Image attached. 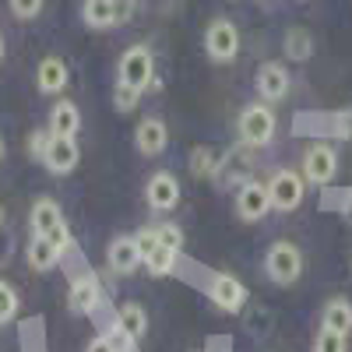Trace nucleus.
Here are the masks:
<instances>
[{
    "mask_svg": "<svg viewBox=\"0 0 352 352\" xmlns=\"http://www.w3.org/2000/svg\"><path fill=\"white\" fill-rule=\"evenodd\" d=\"M0 226H4V204H0Z\"/></svg>",
    "mask_w": 352,
    "mask_h": 352,
    "instance_id": "4c0bfd02",
    "label": "nucleus"
},
{
    "mask_svg": "<svg viewBox=\"0 0 352 352\" xmlns=\"http://www.w3.org/2000/svg\"><path fill=\"white\" fill-rule=\"evenodd\" d=\"M116 78H120V85L134 88V92H148L152 81H155V53L148 46H127L120 64H116Z\"/></svg>",
    "mask_w": 352,
    "mask_h": 352,
    "instance_id": "f03ea898",
    "label": "nucleus"
},
{
    "mask_svg": "<svg viewBox=\"0 0 352 352\" xmlns=\"http://www.w3.org/2000/svg\"><path fill=\"white\" fill-rule=\"evenodd\" d=\"M144 201H148V208H155V212H173L176 204H180V180H176L169 169L152 173V180L144 184Z\"/></svg>",
    "mask_w": 352,
    "mask_h": 352,
    "instance_id": "1a4fd4ad",
    "label": "nucleus"
},
{
    "mask_svg": "<svg viewBox=\"0 0 352 352\" xmlns=\"http://www.w3.org/2000/svg\"><path fill=\"white\" fill-rule=\"evenodd\" d=\"M169 144V127L162 116H144V120L134 127V148L144 155V159H155L166 152Z\"/></svg>",
    "mask_w": 352,
    "mask_h": 352,
    "instance_id": "9d476101",
    "label": "nucleus"
},
{
    "mask_svg": "<svg viewBox=\"0 0 352 352\" xmlns=\"http://www.w3.org/2000/svg\"><path fill=\"white\" fill-rule=\"evenodd\" d=\"M307 194V180L300 169H275L272 180H268V197H272V208L275 212H296L303 204Z\"/></svg>",
    "mask_w": 352,
    "mask_h": 352,
    "instance_id": "423d86ee",
    "label": "nucleus"
},
{
    "mask_svg": "<svg viewBox=\"0 0 352 352\" xmlns=\"http://www.w3.org/2000/svg\"><path fill=\"white\" fill-rule=\"evenodd\" d=\"M303 180L314 187H328L338 173V152L331 141H310L303 148V162H300Z\"/></svg>",
    "mask_w": 352,
    "mask_h": 352,
    "instance_id": "20e7f679",
    "label": "nucleus"
},
{
    "mask_svg": "<svg viewBox=\"0 0 352 352\" xmlns=\"http://www.w3.org/2000/svg\"><path fill=\"white\" fill-rule=\"evenodd\" d=\"M106 264H109L113 275H134L141 264H144V257H141L134 236H116V240H109V247H106Z\"/></svg>",
    "mask_w": 352,
    "mask_h": 352,
    "instance_id": "f8f14e48",
    "label": "nucleus"
},
{
    "mask_svg": "<svg viewBox=\"0 0 352 352\" xmlns=\"http://www.w3.org/2000/svg\"><path fill=\"white\" fill-rule=\"evenodd\" d=\"M8 8L18 21H36L46 8V0H8Z\"/></svg>",
    "mask_w": 352,
    "mask_h": 352,
    "instance_id": "bb28decb",
    "label": "nucleus"
},
{
    "mask_svg": "<svg viewBox=\"0 0 352 352\" xmlns=\"http://www.w3.org/2000/svg\"><path fill=\"white\" fill-rule=\"evenodd\" d=\"M264 275L275 285H292L303 275V250L292 240H275L264 254Z\"/></svg>",
    "mask_w": 352,
    "mask_h": 352,
    "instance_id": "7ed1b4c3",
    "label": "nucleus"
},
{
    "mask_svg": "<svg viewBox=\"0 0 352 352\" xmlns=\"http://www.w3.org/2000/svg\"><path fill=\"white\" fill-rule=\"evenodd\" d=\"M208 300H212L219 310H226V314H236V310H243V303H247V285H243L236 275L219 272V275H212V282H208Z\"/></svg>",
    "mask_w": 352,
    "mask_h": 352,
    "instance_id": "6e6552de",
    "label": "nucleus"
},
{
    "mask_svg": "<svg viewBox=\"0 0 352 352\" xmlns=\"http://www.w3.org/2000/svg\"><path fill=\"white\" fill-rule=\"evenodd\" d=\"M85 352H116V345H113V342H109L106 335H96L92 342L85 345Z\"/></svg>",
    "mask_w": 352,
    "mask_h": 352,
    "instance_id": "72a5a7b5",
    "label": "nucleus"
},
{
    "mask_svg": "<svg viewBox=\"0 0 352 352\" xmlns=\"http://www.w3.org/2000/svg\"><path fill=\"white\" fill-rule=\"evenodd\" d=\"M134 243H138L141 257H148V254L159 247V226H141V229L134 232Z\"/></svg>",
    "mask_w": 352,
    "mask_h": 352,
    "instance_id": "c85d7f7f",
    "label": "nucleus"
},
{
    "mask_svg": "<svg viewBox=\"0 0 352 352\" xmlns=\"http://www.w3.org/2000/svg\"><path fill=\"white\" fill-rule=\"evenodd\" d=\"M236 131H240V141L247 144V148H264V144H272V138L278 131L275 109L268 102H247L240 109Z\"/></svg>",
    "mask_w": 352,
    "mask_h": 352,
    "instance_id": "f257e3e1",
    "label": "nucleus"
},
{
    "mask_svg": "<svg viewBox=\"0 0 352 352\" xmlns=\"http://www.w3.org/2000/svg\"><path fill=\"white\" fill-rule=\"evenodd\" d=\"M81 131V109L71 99H56L50 109V134L53 138H78Z\"/></svg>",
    "mask_w": 352,
    "mask_h": 352,
    "instance_id": "f3484780",
    "label": "nucleus"
},
{
    "mask_svg": "<svg viewBox=\"0 0 352 352\" xmlns=\"http://www.w3.org/2000/svg\"><path fill=\"white\" fill-rule=\"evenodd\" d=\"M187 166H190V173H194V176H201V180H212V176H219V169H222V159H219V152H215V148L201 144V148H194V152H190Z\"/></svg>",
    "mask_w": 352,
    "mask_h": 352,
    "instance_id": "5701e85b",
    "label": "nucleus"
},
{
    "mask_svg": "<svg viewBox=\"0 0 352 352\" xmlns=\"http://www.w3.org/2000/svg\"><path fill=\"white\" fill-rule=\"evenodd\" d=\"M0 60H4V36H0Z\"/></svg>",
    "mask_w": 352,
    "mask_h": 352,
    "instance_id": "c9c22d12",
    "label": "nucleus"
},
{
    "mask_svg": "<svg viewBox=\"0 0 352 352\" xmlns=\"http://www.w3.org/2000/svg\"><path fill=\"white\" fill-rule=\"evenodd\" d=\"M106 338H109V342H113V345H116V352H127V349H131V345H134V342H131V338H127V331H124V328H120V324H113V328H109V331H106Z\"/></svg>",
    "mask_w": 352,
    "mask_h": 352,
    "instance_id": "473e14b6",
    "label": "nucleus"
},
{
    "mask_svg": "<svg viewBox=\"0 0 352 352\" xmlns=\"http://www.w3.org/2000/svg\"><path fill=\"white\" fill-rule=\"evenodd\" d=\"M159 243L169 247V250H184V229L180 226H159Z\"/></svg>",
    "mask_w": 352,
    "mask_h": 352,
    "instance_id": "7c9ffc66",
    "label": "nucleus"
},
{
    "mask_svg": "<svg viewBox=\"0 0 352 352\" xmlns=\"http://www.w3.org/2000/svg\"><path fill=\"white\" fill-rule=\"evenodd\" d=\"M60 250H56L46 236H32L28 240V247H25V261H28V268L32 272H53L56 264H60Z\"/></svg>",
    "mask_w": 352,
    "mask_h": 352,
    "instance_id": "6ab92c4d",
    "label": "nucleus"
},
{
    "mask_svg": "<svg viewBox=\"0 0 352 352\" xmlns=\"http://www.w3.org/2000/svg\"><path fill=\"white\" fill-rule=\"evenodd\" d=\"M320 328L338 331V335H352V303L345 296H335L324 303V314H320Z\"/></svg>",
    "mask_w": 352,
    "mask_h": 352,
    "instance_id": "aec40b11",
    "label": "nucleus"
},
{
    "mask_svg": "<svg viewBox=\"0 0 352 352\" xmlns=\"http://www.w3.org/2000/svg\"><path fill=\"white\" fill-rule=\"evenodd\" d=\"M240 28L229 18H215L208 28H204V53L212 56L215 64H232L240 56Z\"/></svg>",
    "mask_w": 352,
    "mask_h": 352,
    "instance_id": "39448f33",
    "label": "nucleus"
},
{
    "mask_svg": "<svg viewBox=\"0 0 352 352\" xmlns=\"http://www.w3.org/2000/svg\"><path fill=\"white\" fill-rule=\"evenodd\" d=\"M60 222H64V212H60V201L56 197H39L32 204V212H28V226H32L36 236H46V232H53Z\"/></svg>",
    "mask_w": 352,
    "mask_h": 352,
    "instance_id": "a211bd4d",
    "label": "nucleus"
},
{
    "mask_svg": "<svg viewBox=\"0 0 352 352\" xmlns=\"http://www.w3.org/2000/svg\"><path fill=\"white\" fill-rule=\"evenodd\" d=\"M272 208V197H268V184H261V180H243L240 190H236V215L243 222H261V219H268Z\"/></svg>",
    "mask_w": 352,
    "mask_h": 352,
    "instance_id": "0eeeda50",
    "label": "nucleus"
},
{
    "mask_svg": "<svg viewBox=\"0 0 352 352\" xmlns=\"http://www.w3.org/2000/svg\"><path fill=\"white\" fill-rule=\"evenodd\" d=\"M0 162H4V138H0Z\"/></svg>",
    "mask_w": 352,
    "mask_h": 352,
    "instance_id": "e433bc0d",
    "label": "nucleus"
},
{
    "mask_svg": "<svg viewBox=\"0 0 352 352\" xmlns=\"http://www.w3.org/2000/svg\"><path fill=\"white\" fill-rule=\"evenodd\" d=\"M314 352H349V342H345V335H338V331L320 328L317 338H314Z\"/></svg>",
    "mask_w": 352,
    "mask_h": 352,
    "instance_id": "a878e982",
    "label": "nucleus"
},
{
    "mask_svg": "<svg viewBox=\"0 0 352 352\" xmlns=\"http://www.w3.org/2000/svg\"><path fill=\"white\" fill-rule=\"evenodd\" d=\"M335 120H338V124H335V131H338L342 138H352V113L345 109L342 116H335Z\"/></svg>",
    "mask_w": 352,
    "mask_h": 352,
    "instance_id": "f704fd0d",
    "label": "nucleus"
},
{
    "mask_svg": "<svg viewBox=\"0 0 352 352\" xmlns=\"http://www.w3.org/2000/svg\"><path fill=\"white\" fill-rule=\"evenodd\" d=\"M46 240L56 247V250H60V254H67L71 250V243H74V236H71V229H67V222H60V226H56L53 232H46Z\"/></svg>",
    "mask_w": 352,
    "mask_h": 352,
    "instance_id": "2f4dec72",
    "label": "nucleus"
},
{
    "mask_svg": "<svg viewBox=\"0 0 352 352\" xmlns=\"http://www.w3.org/2000/svg\"><path fill=\"white\" fill-rule=\"evenodd\" d=\"M176 257H180V250H169V247L159 243L148 257H144V268H148V275H155V278H166L176 268Z\"/></svg>",
    "mask_w": 352,
    "mask_h": 352,
    "instance_id": "b1692460",
    "label": "nucleus"
},
{
    "mask_svg": "<svg viewBox=\"0 0 352 352\" xmlns=\"http://www.w3.org/2000/svg\"><path fill=\"white\" fill-rule=\"evenodd\" d=\"M50 141H53L50 127H46V131H32V134H28V155H32L36 162H43V159H46V148H50Z\"/></svg>",
    "mask_w": 352,
    "mask_h": 352,
    "instance_id": "c756f323",
    "label": "nucleus"
},
{
    "mask_svg": "<svg viewBox=\"0 0 352 352\" xmlns=\"http://www.w3.org/2000/svg\"><path fill=\"white\" fill-rule=\"evenodd\" d=\"M264 8H275V4H272V0H264Z\"/></svg>",
    "mask_w": 352,
    "mask_h": 352,
    "instance_id": "58836bf2",
    "label": "nucleus"
},
{
    "mask_svg": "<svg viewBox=\"0 0 352 352\" xmlns=\"http://www.w3.org/2000/svg\"><path fill=\"white\" fill-rule=\"evenodd\" d=\"M78 162H81L78 138H53V141H50L43 166H46L53 176H67V173H74V169H78Z\"/></svg>",
    "mask_w": 352,
    "mask_h": 352,
    "instance_id": "ddd939ff",
    "label": "nucleus"
},
{
    "mask_svg": "<svg viewBox=\"0 0 352 352\" xmlns=\"http://www.w3.org/2000/svg\"><path fill=\"white\" fill-rule=\"evenodd\" d=\"M99 300H102V289H99V278H96V275L85 272V275H74V278H71L67 307H71L74 314H96Z\"/></svg>",
    "mask_w": 352,
    "mask_h": 352,
    "instance_id": "2eb2a0df",
    "label": "nucleus"
},
{
    "mask_svg": "<svg viewBox=\"0 0 352 352\" xmlns=\"http://www.w3.org/2000/svg\"><path fill=\"white\" fill-rule=\"evenodd\" d=\"M18 307H21L18 289H14L11 282L0 278V324H11V320L18 317Z\"/></svg>",
    "mask_w": 352,
    "mask_h": 352,
    "instance_id": "393cba45",
    "label": "nucleus"
},
{
    "mask_svg": "<svg viewBox=\"0 0 352 352\" xmlns=\"http://www.w3.org/2000/svg\"><path fill=\"white\" fill-rule=\"evenodd\" d=\"M289 88H292V78H289L285 64H278V60L261 64V71H257V92H261L264 102H282V99H289Z\"/></svg>",
    "mask_w": 352,
    "mask_h": 352,
    "instance_id": "9b49d317",
    "label": "nucleus"
},
{
    "mask_svg": "<svg viewBox=\"0 0 352 352\" xmlns=\"http://www.w3.org/2000/svg\"><path fill=\"white\" fill-rule=\"evenodd\" d=\"M314 56V36L307 32V28H289L285 32V60H292V64H303V60H310Z\"/></svg>",
    "mask_w": 352,
    "mask_h": 352,
    "instance_id": "4be33fe9",
    "label": "nucleus"
},
{
    "mask_svg": "<svg viewBox=\"0 0 352 352\" xmlns=\"http://www.w3.org/2000/svg\"><path fill=\"white\" fill-rule=\"evenodd\" d=\"M138 102H141V92H134V88H127V85L116 81V88H113V106H116V113H134Z\"/></svg>",
    "mask_w": 352,
    "mask_h": 352,
    "instance_id": "cd10ccee",
    "label": "nucleus"
},
{
    "mask_svg": "<svg viewBox=\"0 0 352 352\" xmlns=\"http://www.w3.org/2000/svg\"><path fill=\"white\" fill-rule=\"evenodd\" d=\"M81 21L88 28H113L124 21V0H85Z\"/></svg>",
    "mask_w": 352,
    "mask_h": 352,
    "instance_id": "dca6fc26",
    "label": "nucleus"
},
{
    "mask_svg": "<svg viewBox=\"0 0 352 352\" xmlns=\"http://www.w3.org/2000/svg\"><path fill=\"white\" fill-rule=\"evenodd\" d=\"M116 324L127 331L131 342H141L144 335H148V314H144L141 303H124L120 310H116Z\"/></svg>",
    "mask_w": 352,
    "mask_h": 352,
    "instance_id": "412c9836",
    "label": "nucleus"
},
{
    "mask_svg": "<svg viewBox=\"0 0 352 352\" xmlns=\"http://www.w3.org/2000/svg\"><path fill=\"white\" fill-rule=\"evenodd\" d=\"M71 81V67L64 56H43L36 67V88L43 96H60Z\"/></svg>",
    "mask_w": 352,
    "mask_h": 352,
    "instance_id": "4468645a",
    "label": "nucleus"
}]
</instances>
